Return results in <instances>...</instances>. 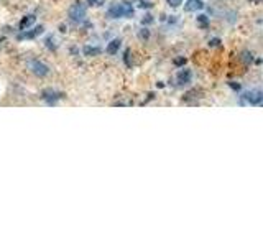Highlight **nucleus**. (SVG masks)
Listing matches in <instances>:
<instances>
[{
	"instance_id": "obj_1",
	"label": "nucleus",
	"mask_w": 263,
	"mask_h": 247,
	"mask_svg": "<svg viewBox=\"0 0 263 247\" xmlns=\"http://www.w3.org/2000/svg\"><path fill=\"white\" fill-rule=\"evenodd\" d=\"M107 15L110 19H125V16H132L134 15V7H132L130 2H120V4H115L109 8Z\"/></svg>"
},
{
	"instance_id": "obj_2",
	"label": "nucleus",
	"mask_w": 263,
	"mask_h": 247,
	"mask_svg": "<svg viewBox=\"0 0 263 247\" xmlns=\"http://www.w3.org/2000/svg\"><path fill=\"white\" fill-rule=\"evenodd\" d=\"M86 16H87V8H86L84 4L76 2V4H72L69 7V19L74 23H82L86 20Z\"/></svg>"
},
{
	"instance_id": "obj_3",
	"label": "nucleus",
	"mask_w": 263,
	"mask_h": 247,
	"mask_svg": "<svg viewBox=\"0 0 263 247\" xmlns=\"http://www.w3.org/2000/svg\"><path fill=\"white\" fill-rule=\"evenodd\" d=\"M243 101L247 104H250V105H260L261 101H263V93H261V91H258V89L249 91V93L243 94Z\"/></svg>"
},
{
	"instance_id": "obj_4",
	"label": "nucleus",
	"mask_w": 263,
	"mask_h": 247,
	"mask_svg": "<svg viewBox=\"0 0 263 247\" xmlns=\"http://www.w3.org/2000/svg\"><path fill=\"white\" fill-rule=\"evenodd\" d=\"M31 71L40 78H45L49 74V66L41 61H31Z\"/></svg>"
},
{
	"instance_id": "obj_5",
	"label": "nucleus",
	"mask_w": 263,
	"mask_h": 247,
	"mask_svg": "<svg viewBox=\"0 0 263 247\" xmlns=\"http://www.w3.org/2000/svg\"><path fill=\"white\" fill-rule=\"evenodd\" d=\"M202 8H204L202 0H187V2L184 4L186 12H197V10H202Z\"/></svg>"
},
{
	"instance_id": "obj_6",
	"label": "nucleus",
	"mask_w": 263,
	"mask_h": 247,
	"mask_svg": "<svg viewBox=\"0 0 263 247\" xmlns=\"http://www.w3.org/2000/svg\"><path fill=\"white\" fill-rule=\"evenodd\" d=\"M45 99V101H48L49 104H53V102H56L58 99H61L63 97V94L61 93H56V91H51V89H46V91H43V96H41Z\"/></svg>"
},
{
	"instance_id": "obj_7",
	"label": "nucleus",
	"mask_w": 263,
	"mask_h": 247,
	"mask_svg": "<svg viewBox=\"0 0 263 247\" xmlns=\"http://www.w3.org/2000/svg\"><path fill=\"white\" fill-rule=\"evenodd\" d=\"M191 71L189 69H181L179 73H178V76H176V79H178V84L179 86H184V84H187V82H191Z\"/></svg>"
},
{
	"instance_id": "obj_8",
	"label": "nucleus",
	"mask_w": 263,
	"mask_h": 247,
	"mask_svg": "<svg viewBox=\"0 0 263 247\" xmlns=\"http://www.w3.org/2000/svg\"><path fill=\"white\" fill-rule=\"evenodd\" d=\"M35 22H36V16H35V15H27V16H23V19L20 20V30H27V28H30Z\"/></svg>"
},
{
	"instance_id": "obj_9",
	"label": "nucleus",
	"mask_w": 263,
	"mask_h": 247,
	"mask_svg": "<svg viewBox=\"0 0 263 247\" xmlns=\"http://www.w3.org/2000/svg\"><path fill=\"white\" fill-rule=\"evenodd\" d=\"M120 45H122V41L119 38L112 40L110 43L107 45V53H109V55H117L119 49H120Z\"/></svg>"
},
{
	"instance_id": "obj_10",
	"label": "nucleus",
	"mask_w": 263,
	"mask_h": 247,
	"mask_svg": "<svg viewBox=\"0 0 263 247\" xmlns=\"http://www.w3.org/2000/svg\"><path fill=\"white\" fill-rule=\"evenodd\" d=\"M45 31V28L43 27H36L35 30H31V31H23L22 35L18 37L20 40H23V38H36L38 35H41V33Z\"/></svg>"
},
{
	"instance_id": "obj_11",
	"label": "nucleus",
	"mask_w": 263,
	"mask_h": 247,
	"mask_svg": "<svg viewBox=\"0 0 263 247\" xmlns=\"http://www.w3.org/2000/svg\"><path fill=\"white\" fill-rule=\"evenodd\" d=\"M102 53V49L99 48V46H86L84 48V55L86 56H97V55H101Z\"/></svg>"
},
{
	"instance_id": "obj_12",
	"label": "nucleus",
	"mask_w": 263,
	"mask_h": 247,
	"mask_svg": "<svg viewBox=\"0 0 263 247\" xmlns=\"http://www.w3.org/2000/svg\"><path fill=\"white\" fill-rule=\"evenodd\" d=\"M197 23H199L201 27H208V23H209L208 16H205V15H199V16H197Z\"/></svg>"
},
{
	"instance_id": "obj_13",
	"label": "nucleus",
	"mask_w": 263,
	"mask_h": 247,
	"mask_svg": "<svg viewBox=\"0 0 263 247\" xmlns=\"http://www.w3.org/2000/svg\"><path fill=\"white\" fill-rule=\"evenodd\" d=\"M138 37L142 38V40H146V38H150V31H148L146 28H143L142 31L138 33Z\"/></svg>"
},
{
	"instance_id": "obj_14",
	"label": "nucleus",
	"mask_w": 263,
	"mask_h": 247,
	"mask_svg": "<svg viewBox=\"0 0 263 247\" xmlns=\"http://www.w3.org/2000/svg\"><path fill=\"white\" fill-rule=\"evenodd\" d=\"M170 7H179L181 4H183V0H166Z\"/></svg>"
},
{
	"instance_id": "obj_15",
	"label": "nucleus",
	"mask_w": 263,
	"mask_h": 247,
	"mask_svg": "<svg viewBox=\"0 0 263 247\" xmlns=\"http://www.w3.org/2000/svg\"><path fill=\"white\" fill-rule=\"evenodd\" d=\"M184 63H186V58H176V60H175L176 66H183Z\"/></svg>"
},
{
	"instance_id": "obj_16",
	"label": "nucleus",
	"mask_w": 263,
	"mask_h": 247,
	"mask_svg": "<svg viewBox=\"0 0 263 247\" xmlns=\"http://www.w3.org/2000/svg\"><path fill=\"white\" fill-rule=\"evenodd\" d=\"M219 43H220V40L219 38H214V40L209 41V46H217Z\"/></svg>"
},
{
	"instance_id": "obj_17",
	"label": "nucleus",
	"mask_w": 263,
	"mask_h": 247,
	"mask_svg": "<svg viewBox=\"0 0 263 247\" xmlns=\"http://www.w3.org/2000/svg\"><path fill=\"white\" fill-rule=\"evenodd\" d=\"M243 61H245V63L252 61V53H243Z\"/></svg>"
},
{
	"instance_id": "obj_18",
	"label": "nucleus",
	"mask_w": 263,
	"mask_h": 247,
	"mask_svg": "<svg viewBox=\"0 0 263 247\" xmlns=\"http://www.w3.org/2000/svg\"><path fill=\"white\" fill-rule=\"evenodd\" d=\"M229 84H230V86H232L234 89H237V91H238V89H240V86H238V84H234V82H229Z\"/></svg>"
}]
</instances>
